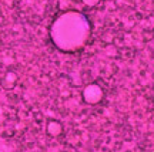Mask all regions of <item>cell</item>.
<instances>
[{"mask_svg":"<svg viewBox=\"0 0 154 152\" xmlns=\"http://www.w3.org/2000/svg\"><path fill=\"white\" fill-rule=\"evenodd\" d=\"M88 33L90 27L87 19L76 11H70L60 16L56 20L51 30L54 43L59 46V49L66 51L80 49L86 43Z\"/></svg>","mask_w":154,"mask_h":152,"instance_id":"1","label":"cell"}]
</instances>
